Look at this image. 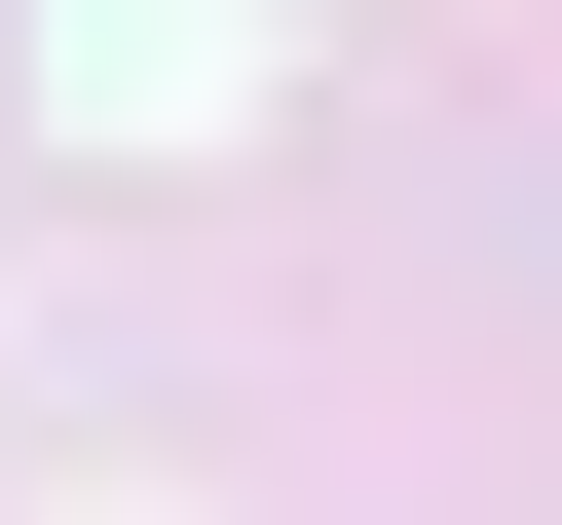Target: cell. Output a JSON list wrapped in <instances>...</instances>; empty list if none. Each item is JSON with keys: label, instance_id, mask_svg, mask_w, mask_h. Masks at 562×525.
I'll list each match as a JSON object with an SVG mask.
<instances>
[{"label": "cell", "instance_id": "cell-1", "mask_svg": "<svg viewBox=\"0 0 562 525\" xmlns=\"http://www.w3.org/2000/svg\"><path fill=\"white\" fill-rule=\"evenodd\" d=\"M262 76H301V0H38V113L76 150H225Z\"/></svg>", "mask_w": 562, "mask_h": 525}]
</instances>
